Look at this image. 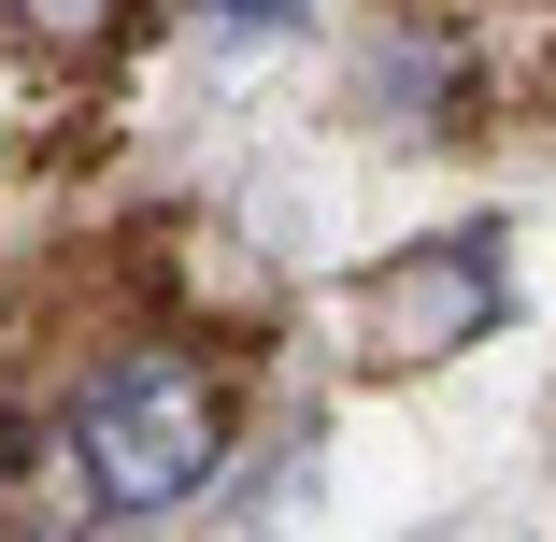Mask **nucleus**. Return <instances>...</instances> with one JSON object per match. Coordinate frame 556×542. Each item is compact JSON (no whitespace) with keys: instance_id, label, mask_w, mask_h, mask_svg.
<instances>
[{"instance_id":"obj_1","label":"nucleus","mask_w":556,"mask_h":542,"mask_svg":"<svg viewBox=\"0 0 556 542\" xmlns=\"http://www.w3.org/2000/svg\"><path fill=\"white\" fill-rule=\"evenodd\" d=\"M214 386L186 357H115L86 400H72V500L86 514H172L200 471H214Z\"/></svg>"},{"instance_id":"obj_2","label":"nucleus","mask_w":556,"mask_h":542,"mask_svg":"<svg viewBox=\"0 0 556 542\" xmlns=\"http://www.w3.org/2000/svg\"><path fill=\"white\" fill-rule=\"evenodd\" d=\"M371 314H386L400 357H457V343L500 329V257H485V243H414V257L371 286Z\"/></svg>"},{"instance_id":"obj_3","label":"nucleus","mask_w":556,"mask_h":542,"mask_svg":"<svg viewBox=\"0 0 556 542\" xmlns=\"http://www.w3.org/2000/svg\"><path fill=\"white\" fill-rule=\"evenodd\" d=\"M0 15H15L43 58H86V43H115V15H129V0H0Z\"/></svg>"},{"instance_id":"obj_4","label":"nucleus","mask_w":556,"mask_h":542,"mask_svg":"<svg viewBox=\"0 0 556 542\" xmlns=\"http://www.w3.org/2000/svg\"><path fill=\"white\" fill-rule=\"evenodd\" d=\"M214 15H243V29H271V15H286V0H214Z\"/></svg>"}]
</instances>
